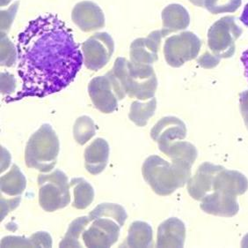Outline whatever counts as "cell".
Returning a JSON list of instances; mask_svg holds the SVG:
<instances>
[{
	"instance_id": "obj_1",
	"label": "cell",
	"mask_w": 248,
	"mask_h": 248,
	"mask_svg": "<svg viewBox=\"0 0 248 248\" xmlns=\"http://www.w3.org/2000/svg\"><path fill=\"white\" fill-rule=\"evenodd\" d=\"M17 53L21 89L10 101L60 92L74 81L84 60L71 29L52 14L29 22L19 35Z\"/></svg>"
},
{
	"instance_id": "obj_2",
	"label": "cell",
	"mask_w": 248,
	"mask_h": 248,
	"mask_svg": "<svg viewBox=\"0 0 248 248\" xmlns=\"http://www.w3.org/2000/svg\"><path fill=\"white\" fill-rule=\"evenodd\" d=\"M191 167L192 164L184 160H172L170 163L153 155L143 162L142 173L155 194L167 196L187 183L191 177Z\"/></svg>"
},
{
	"instance_id": "obj_3",
	"label": "cell",
	"mask_w": 248,
	"mask_h": 248,
	"mask_svg": "<svg viewBox=\"0 0 248 248\" xmlns=\"http://www.w3.org/2000/svg\"><path fill=\"white\" fill-rule=\"evenodd\" d=\"M111 71L124 96L129 95L139 100H147L154 96L157 80L152 67L119 57Z\"/></svg>"
},
{
	"instance_id": "obj_4",
	"label": "cell",
	"mask_w": 248,
	"mask_h": 248,
	"mask_svg": "<svg viewBox=\"0 0 248 248\" xmlns=\"http://www.w3.org/2000/svg\"><path fill=\"white\" fill-rule=\"evenodd\" d=\"M60 143L50 124H43L32 134L25 150V162L29 168L47 173L58 161Z\"/></svg>"
},
{
	"instance_id": "obj_5",
	"label": "cell",
	"mask_w": 248,
	"mask_h": 248,
	"mask_svg": "<svg viewBox=\"0 0 248 248\" xmlns=\"http://www.w3.org/2000/svg\"><path fill=\"white\" fill-rule=\"evenodd\" d=\"M39 203L43 210L54 212L69 205L71 201L68 177L61 170L38 176Z\"/></svg>"
},
{
	"instance_id": "obj_6",
	"label": "cell",
	"mask_w": 248,
	"mask_h": 248,
	"mask_svg": "<svg viewBox=\"0 0 248 248\" xmlns=\"http://www.w3.org/2000/svg\"><path fill=\"white\" fill-rule=\"evenodd\" d=\"M90 220L82 234V241L85 247L111 248L117 242L120 230L123 226L116 220L103 216Z\"/></svg>"
},
{
	"instance_id": "obj_7",
	"label": "cell",
	"mask_w": 248,
	"mask_h": 248,
	"mask_svg": "<svg viewBox=\"0 0 248 248\" xmlns=\"http://www.w3.org/2000/svg\"><path fill=\"white\" fill-rule=\"evenodd\" d=\"M89 96L98 110L103 113H112L118 106V90L110 72L105 76L93 79L88 86Z\"/></svg>"
},
{
	"instance_id": "obj_8",
	"label": "cell",
	"mask_w": 248,
	"mask_h": 248,
	"mask_svg": "<svg viewBox=\"0 0 248 248\" xmlns=\"http://www.w3.org/2000/svg\"><path fill=\"white\" fill-rule=\"evenodd\" d=\"M82 50L86 67L98 71L109 61L114 52V43L109 35L97 34L83 43Z\"/></svg>"
},
{
	"instance_id": "obj_9",
	"label": "cell",
	"mask_w": 248,
	"mask_h": 248,
	"mask_svg": "<svg viewBox=\"0 0 248 248\" xmlns=\"http://www.w3.org/2000/svg\"><path fill=\"white\" fill-rule=\"evenodd\" d=\"M224 169L223 166L216 165L211 162L202 163L197 169L196 174L186 183L189 195L194 200H202L210 192L213 191V181L216 175Z\"/></svg>"
},
{
	"instance_id": "obj_10",
	"label": "cell",
	"mask_w": 248,
	"mask_h": 248,
	"mask_svg": "<svg viewBox=\"0 0 248 248\" xmlns=\"http://www.w3.org/2000/svg\"><path fill=\"white\" fill-rule=\"evenodd\" d=\"M200 207L207 214L224 217H232L239 210L237 196L219 191H213L205 196Z\"/></svg>"
},
{
	"instance_id": "obj_11",
	"label": "cell",
	"mask_w": 248,
	"mask_h": 248,
	"mask_svg": "<svg viewBox=\"0 0 248 248\" xmlns=\"http://www.w3.org/2000/svg\"><path fill=\"white\" fill-rule=\"evenodd\" d=\"M186 136V124L173 116L162 118L151 131V137L157 145L169 143L176 140L181 141Z\"/></svg>"
},
{
	"instance_id": "obj_12",
	"label": "cell",
	"mask_w": 248,
	"mask_h": 248,
	"mask_svg": "<svg viewBox=\"0 0 248 248\" xmlns=\"http://www.w3.org/2000/svg\"><path fill=\"white\" fill-rule=\"evenodd\" d=\"M186 239V227L182 220L171 217L158 226L157 248H183Z\"/></svg>"
},
{
	"instance_id": "obj_13",
	"label": "cell",
	"mask_w": 248,
	"mask_h": 248,
	"mask_svg": "<svg viewBox=\"0 0 248 248\" xmlns=\"http://www.w3.org/2000/svg\"><path fill=\"white\" fill-rule=\"evenodd\" d=\"M248 189L247 177L238 171L226 170L225 168L216 175L213 181V191L238 196L244 195Z\"/></svg>"
},
{
	"instance_id": "obj_14",
	"label": "cell",
	"mask_w": 248,
	"mask_h": 248,
	"mask_svg": "<svg viewBox=\"0 0 248 248\" xmlns=\"http://www.w3.org/2000/svg\"><path fill=\"white\" fill-rule=\"evenodd\" d=\"M85 167L93 175H98L105 170L109 157V145L102 138L94 140L85 149Z\"/></svg>"
},
{
	"instance_id": "obj_15",
	"label": "cell",
	"mask_w": 248,
	"mask_h": 248,
	"mask_svg": "<svg viewBox=\"0 0 248 248\" xmlns=\"http://www.w3.org/2000/svg\"><path fill=\"white\" fill-rule=\"evenodd\" d=\"M52 238L48 232L38 231L30 238L7 236L1 240V248H51Z\"/></svg>"
},
{
	"instance_id": "obj_16",
	"label": "cell",
	"mask_w": 248,
	"mask_h": 248,
	"mask_svg": "<svg viewBox=\"0 0 248 248\" xmlns=\"http://www.w3.org/2000/svg\"><path fill=\"white\" fill-rule=\"evenodd\" d=\"M153 228L150 224L135 221L130 224L126 246L129 248H153Z\"/></svg>"
},
{
	"instance_id": "obj_17",
	"label": "cell",
	"mask_w": 248,
	"mask_h": 248,
	"mask_svg": "<svg viewBox=\"0 0 248 248\" xmlns=\"http://www.w3.org/2000/svg\"><path fill=\"white\" fill-rule=\"evenodd\" d=\"M158 148L171 160H184L192 165L197 158V150L193 144L187 142H171L164 145H158Z\"/></svg>"
},
{
	"instance_id": "obj_18",
	"label": "cell",
	"mask_w": 248,
	"mask_h": 248,
	"mask_svg": "<svg viewBox=\"0 0 248 248\" xmlns=\"http://www.w3.org/2000/svg\"><path fill=\"white\" fill-rule=\"evenodd\" d=\"M1 193L6 195L20 196L27 186V180L23 173L16 164H14L7 174L1 177Z\"/></svg>"
},
{
	"instance_id": "obj_19",
	"label": "cell",
	"mask_w": 248,
	"mask_h": 248,
	"mask_svg": "<svg viewBox=\"0 0 248 248\" xmlns=\"http://www.w3.org/2000/svg\"><path fill=\"white\" fill-rule=\"evenodd\" d=\"M70 185L73 188L74 200L72 206L77 210H85L94 199V190L90 183L82 177L72 178Z\"/></svg>"
},
{
	"instance_id": "obj_20",
	"label": "cell",
	"mask_w": 248,
	"mask_h": 248,
	"mask_svg": "<svg viewBox=\"0 0 248 248\" xmlns=\"http://www.w3.org/2000/svg\"><path fill=\"white\" fill-rule=\"evenodd\" d=\"M89 216L78 217L70 224L69 229L67 230L65 236L63 237L61 243L59 244L60 248H83L84 245L80 242L82 234L86 230V226L90 223Z\"/></svg>"
},
{
	"instance_id": "obj_21",
	"label": "cell",
	"mask_w": 248,
	"mask_h": 248,
	"mask_svg": "<svg viewBox=\"0 0 248 248\" xmlns=\"http://www.w3.org/2000/svg\"><path fill=\"white\" fill-rule=\"evenodd\" d=\"M157 108V101L155 98L143 104L139 101H135L132 103L129 110V120L134 124L139 126H144L148 123V120L153 117Z\"/></svg>"
},
{
	"instance_id": "obj_22",
	"label": "cell",
	"mask_w": 248,
	"mask_h": 248,
	"mask_svg": "<svg viewBox=\"0 0 248 248\" xmlns=\"http://www.w3.org/2000/svg\"><path fill=\"white\" fill-rule=\"evenodd\" d=\"M100 216L116 220L122 226H124L126 219L128 218L126 210H124V207L115 203L99 204L94 210H92L89 215V217L91 219L95 217H100Z\"/></svg>"
},
{
	"instance_id": "obj_23",
	"label": "cell",
	"mask_w": 248,
	"mask_h": 248,
	"mask_svg": "<svg viewBox=\"0 0 248 248\" xmlns=\"http://www.w3.org/2000/svg\"><path fill=\"white\" fill-rule=\"evenodd\" d=\"M95 135V124L88 116H81L77 119L73 126V136L79 145H85Z\"/></svg>"
},
{
	"instance_id": "obj_24",
	"label": "cell",
	"mask_w": 248,
	"mask_h": 248,
	"mask_svg": "<svg viewBox=\"0 0 248 248\" xmlns=\"http://www.w3.org/2000/svg\"><path fill=\"white\" fill-rule=\"evenodd\" d=\"M1 65L5 67L14 66L16 61V52L13 44H5V42L1 40Z\"/></svg>"
},
{
	"instance_id": "obj_25",
	"label": "cell",
	"mask_w": 248,
	"mask_h": 248,
	"mask_svg": "<svg viewBox=\"0 0 248 248\" xmlns=\"http://www.w3.org/2000/svg\"><path fill=\"white\" fill-rule=\"evenodd\" d=\"M20 200V196H17L8 200L1 195V221L5 218V215L19 206Z\"/></svg>"
},
{
	"instance_id": "obj_26",
	"label": "cell",
	"mask_w": 248,
	"mask_h": 248,
	"mask_svg": "<svg viewBox=\"0 0 248 248\" xmlns=\"http://www.w3.org/2000/svg\"><path fill=\"white\" fill-rule=\"evenodd\" d=\"M15 89V80L13 75L6 72L1 73V92L3 94L13 93Z\"/></svg>"
},
{
	"instance_id": "obj_27",
	"label": "cell",
	"mask_w": 248,
	"mask_h": 248,
	"mask_svg": "<svg viewBox=\"0 0 248 248\" xmlns=\"http://www.w3.org/2000/svg\"><path fill=\"white\" fill-rule=\"evenodd\" d=\"M11 162L10 153L5 148L1 147V172H4L8 167Z\"/></svg>"
},
{
	"instance_id": "obj_28",
	"label": "cell",
	"mask_w": 248,
	"mask_h": 248,
	"mask_svg": "<svg viewBox=\"0 0 248 248\" xmlns=\"http://www.w3.org/2000/svg\"><path fill=\"white\" fill-rule=\"evenodd\" d=\"M240 111L242 116L248 114V91L244 92L240 96Z\"/></svg>"
},
{
	"instance_id": "obj_29",
	"label": "cell",
	"mask_w": 248,
	"mask_h": 248,
	"mask_svg": "<svg viewBox=\"0 0 248 248\" xmlns=\"http://www.w3.org/2000/svg\"><path fill=\"white\" fill-rule=\"evenodd\" d=\"M240 60H241L242 64H243L245 76H246L248 81V49L242 53L241 57H240Z\"/></svg>"
},
{
	"instance_id": "obj_30",
	"label": "cell",
	"mask_w": 248,
	"mask_h": 248,
	"mask_svg": "<svg viewBox=\"0 0 248 248\" xmlns=\"http://www.w3.org/2000/svg\"><path fill=\"white\" fill-rule=\"evenodd\" d=\"M240 20H241V22H242L246 27H248V3L247 5H245V7H244L242 15L240 16Z\"/></svg>"
},
{
	"instance_id": "obj_31",
	"label": "cell",
	"mask_w": 248,
	"mask_h": 248,
	"mask_svg": "<svg viewBox=\"0 0 248 248\" xmlns=\"http://www.w3.org/2000/svg\"><path fill=\"white\" fill-rule=\"evenodd\" d=\"M241 247L242 248H248V234H247L243 239H242V242H241Z\"/></svg>"
},
{
	"instance_id": "obj_32",
	"label": "cell",
	"mask_w": 248,
	"mask_h": 248,
	"mask_svg": "<svg viewBox=\"0 0 248 248\" xmlns=\"http://www.w3.org/2000/svg\"><path fill=\"white\" fill-rule=\"evenodd\" d=\"M242 117H243L245 124H246V126H247V128L248 130V114L244 115Z\"/></svg>"
}]
</instances>
